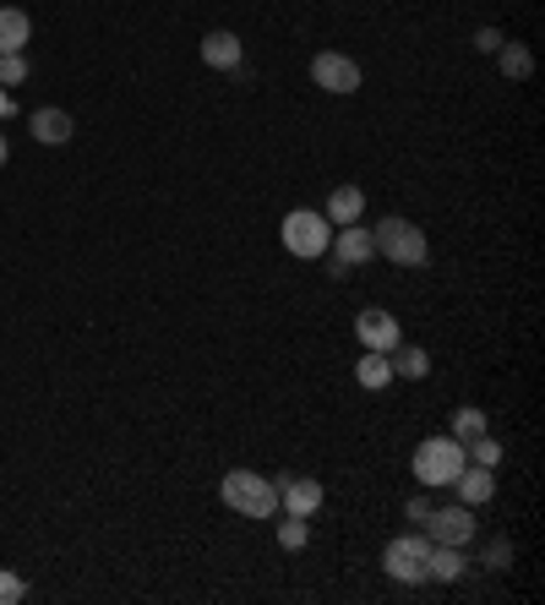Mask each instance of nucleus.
<instances>
[{"label": "nucleus", "mask_w": 545, "mask_h": 605, "mask_svg": "<svg viewBox=\"0 0 545 605\" xmlns=\"http://www.w3.org/2000/svg\"><path fill=\"white\" fill-rule=\"evenodd\" d=\"M371 240H377V251H382L393 268H425V262H431V240H425V229L409 224V219H399V213H388V219L371 229Z\"/></svg>", "instance_id": "nucleus-1"}, {"label": "nucleus", "mask_w": 545, "mask_h": 605, "mask_svg": "<svg viewBox=\"0 0 545 605\" xmlns=\"http://www.w3.org/2000/svg\"><path fill=\"white\" fill-rule=\"evenodd\" d=\"M219 491H224V502H230L235 513H246V518H272V513H278V480L257 474V469H230V474L219 480Z\"/></svg>", "instance_id": "nucleus-2"}, {"label": "nucleus", "mask_w": 545, "mask_h": 605, "mask_svg": "<svg viewBox=\"0 0 545 605\" xmlns=\"http://www.w3.org/2000/svg\"><path fill=\"white\" fill-rule=\"evenodd\" d=\"M464 463H469V453H464L458 437H425V442L414 448V480H420L425 491H431V485H453Z\"/></svg>", "instance_id": "nucleus-3"}, {"label": "nucleus", "mask_w": 545, "mask_h": 605, "mask_svg": "<svg viewBox=\"0 0 545 605\" xmlns=\"http://www.w3.org/2000/svg\"><path fill=\"white\" fill-rule=\"evenodd\" d=\"M278 235H283V251H294V257H327V246H333V224L322 219V213H311V208H294V213H283V224H278Z\"/></svg>", "instance_id": "nucleus-4"}, {"label": "nucleus", "mask_w": 545, "mask_h": 605, "mask_svg": "<svg viewBox=\"0 0 545 605\" xmlns=\"http://www.w3.org/2000/svg\"><path fill=\"white\" fill-rule=\"evenodd\" d=\"M425 562H431V540H425V535H399V540H388V551H382V568H388L399 584H425Z\"/></svg>", "instance_id": "nucleus-5"}, {"label": "nucleus", "mask_w": 545, "mask_h": 605, "mask_svg": "<svg viewBox=\"0 0 545 605\" xmlns=\"http://www.w3.org/2000/svg\"><path fill=\"white\" fill-rule=\"evenodd\" d=\"M311 82H316L322 93L349 99V93H360V66H355L349 55H338V49H322V55L311 60Z\"/></svg>", "instance_id": "nucleus-6"}, {"label": "nucleus", "mask_w": 545, "mask_h": 605, "mask_svg": "<svg viewBox=\"0 0 545 605\" xmlns=\"http://www.w3.org/2000/svg\"><path fill=\"white\" fill-rule=\"evenodd\" d=\"M425 540L431 546H469L475 540V507H431L425 513Z\"/></svg>", "instance_id": "nucleus-7"}, {"label": "nucleus", "mask_w": 545, "mask_h": 605, "mask_svg": "<svg viewBox=\"0 0 545 605\" xmlns=\"http://www.w3.org/2000/svg\"><path fill=\"white\" fill-rule=\"evenodd\" d=\"M355 338H360V349H393V344H404V327H399V316L393 311H382V305H366L360 316H355Z\"/></svg>", "instance_id": "nucleus-8"}, {"label": "nucleus", "mask_w": 545, "mask_h": 605, "mask_svg": "<svg viewBox=\"0 0 545 605\" xmlns=\"http://www.w3.org/2000/svg\"><path fill=\"white\" fill-rule=\"evenodd\" d=\"M322 502H327L322 480H311V474H278V507H283V513H300V518H311Z\"/></svg>", "instance_id": "nucleus-9"}, {"label": "nucleus", "mask_w": 545, "mask_h": 605, "mask_svg": "<svg viewBox=\"0 0 545 605\" xmlns=\"http://www.w3.org/2000/svg\"><path fill=\"white\" fill-rule=\"evenodd\" d=\"M327 257H338L344 268H360V262H371V257H377V240H371V229H366V224H338V240L327 246Z\"/></svg>", "instance_id": "nucleus-10"}, {"label": "nucleus", "mask_w": 545, "mask_h": 605, "mask_svg": "<svg viewBox=\"0 0 545 605\" xmlns=\"http://www.w3.org/2000/svg\"><path fill=\"white\" fill-rule=\"evenodd\" d=\"M241 60H246V49H241V38H235L230 27L202 33V66H213V71H241Z\"/></svg>", "instance_id": "nucleus-11"}, {"label": "nucleus", "mask_w": 545, "mask_h": 605, "mask_svg": "<svg viewBox=\"0 0 545 605\" xmlns=\"http://www.w3.org/2000/svg\"><path fill=\"white\" fill-rule=\"evenodd\" d=\"M77 137V121L66 115V110H33V143H44V148H66Z\"/></svg>", "instance_id": "nucleus-12"}, {"label": "nucleus", "mask_w": 545, "mask_h": 605, "mask_svg": "<svg viewBox=\"0 0 545 605\" xmlns=\"http://www.w3.org/2000/svg\"><path fill=\"white\" fill-rule=\"evenodd\" d=\"M322 219H327V224H360V219H366V191H360V186H333Z\"/></svg>", "instance_id": "nucleus-13"}, {"label": "nucleus", "mask_w": 545, "mask_h": 605, "mask_svg": "<svg viewBox=\"0 0 545 605\" xmlns=\"http://www.w3.org/2000/svg\"><path fill=\"white\" fill-rule=\"evenodd\" d=\"M453 485H458L464 507H480V502H491V496H497V474H491L486 463H464Z\"/></svg>", "instance_id": "nucleus-14"}, {"label": "nucleus", "mask_w": 545, "mask_h": 605, "mask_svg": "<svg viewBox=\"0 0 545 605\" xmlns=\"http://www.w3.org/2000/svg\"><path fill=\"white\" fill-rule=\"evenodd\" d=\"M33 38V16L22 5H0V55H22Z\"/></svg>", "instance_id": "nucleus-15"}, {"label": "nucleus", "mask_w": 545, "mask_h": 605, "mask_svg": "<svg viewBox=\"0 0 545 605\" xmlns=\"http://www.w3.org/2000/svg\"><path fill=\"white\" fill-rule=\"evenodd\" d=\"M355 382H360L366 393H388V388H393V360H388L382 349H366L360 366H355Z\"/></svg>", "instance_id": "nucleus-16"}, {"label": "nucleus", "mask_w": 545, "mask_h": 605, "mask_svg": "<svg viewBox=\"0 0 545 605\" xmlns=\"http://www.w3.org/2000/svg\"><path fill=\"white\" fill-rule=\"evenodd\" d=\"M464 546H431V562H425V579H436V584H458L464 579Z\"/></svg>", "instance_id": "nucleus-17"}, {"label": "nucleus", "mask_w": 545, "mask_h": 605, "mask_svg": "<svg viewBox=\"0 0 545 605\" xmlns=\"http://www.w3.org/2000/svg\"><path fill=\"white\" fill-rule=\"evenodd\" d=\"M388 360H393V377H404V382H420V377L431 371V355H425V349H414V344H393V349H388Z\"/></svg>", "instance_id": "nucleus-18"}, {"label": "nucleus", "mask_w": 545, "mask_h": 605, "mask_svg": "<svg viewBox=\"0 0 545 605\" xmlns=\"http://www.w3.org/2000/svg\"><path fill=\"white\" fill-rule=\"evenodd\" d=\"M497 66L513 77V82H524V77H535V55H530V44H519V38H508L502 49H497Z\"/></svg>", "instance_id": "nucleus-19"}, {"label": "nucleus", "mask_w": 545, "mask_h": 605, "mask_svg": "<svg viewBox=\"0 0 545 605\" xmlns=\"http://www.w3.org/2000/svg\"><path fill=\"white\" fill-rule=\"evenodd\" d=\"M486 410H475V404H464V410H453V437L458 442H469V437H486Z\"/></svg>", "instance_id": "nucleus-20"}, {"label": "nucleus", "mask_w": 545, "mask_h": 605, "mask_svg": "<svg viewBox=\"0 0 545 605\" xmlns=\"http://www.w3.org/2000/svg\"><path fill=\"white\" fill-rule=\"evenodd\" d=\"M305 540H311V524H305L300 513H289V518L278 524V546H283V551H300Z\"/></svg>", "instance_id": "nucleus-21"}, {"label": "nucleus", "mask_w": 545, "mask_h": 605, "mask_svg": "<svg viewBox=\"0 0 545 605\" xmlns=\"http://www.w3.org/2000/svg\"><path fill=\"white\" fill-rule=\"evenodd\" d=\"M464 453L475 458V463H486V469H497V458H502V442H491V437H469V442H464Z\"/></svg>", "instance_id": "nucleus-22"}, {"label": "nucleus", "mask_w": 545, "mask_h": 605, "mask_svg": "<svg viewBox=\"0 0 545 605\" xmlns=\"http://www.w3.org/2000/svg\"><path fill=\"white\" fill-rule=\"evenodd\" d=\"M27 82V55H0V88Z\"/></svg>", "instance_id": "nucleus-23"}, {"label": "nucleus", "mask_w": 545, "mask_h": 605, "mask_svg": "<svg viewBox=\"0 0 545 605\" xmlns=\"http://www.w3.org/2000/svg\"><path fill=\"white\" fill-rule=\"evenodd\" d=\"M16 601H27V584L11 568H0V605H16Z\"/></svg>", "instance_id": "nucleus-24"}, {"label": "nucleus", "mask_w": 545, "mask_h": 605, "mask_svg": "<svg viewBox=\"0 0 545 605\" xmlns=\"http://www.w3.org/2000/svg\"><path fill=\"white\" fill-rule=\"evenodd\" d=\"M508 562H513V540H491V546H486V568H497V573H502Z\"/></svg>", "instance_id": "nucleus-25"}, {"label": "nucleus", "mask_w": 545, "mask_h": 605, "mask_svg": "<svg viewBox=\"0 0 545 605\" xmlns=\"http://www.w3.org/2000/svg\"><path fill=\"white\" fill-rule=\"evenodd\" d=\"M502 44H508V38H502V27H480V33H475V49H480V55H497Z\"/></svg>", "instance_id": "nucleus-26"}, {"label": "nucleus", "mask_w": 545, "mask_h": 605, "mask_svg": "<svg viewBox=\"0 0 545 605\" xmlns=\"http://www.w3.org/2000/svg\"><path fill=\"white\" fill-rule=\"evenodd\" d=\"M409 524H425V513H431V496H425V491H420V496H409Z\"/></svg>", "instance_id": "nucleus-27"}, {"label": "nucleus", "mask_w": 545, "mask_h": 605, "mask_svg": "<svg viewBox=\"0 0 545 605\" xmlns=\"http://www.w3.org/2000/svg\"><path fill=\"white\" fill-rule=\"evenodd\" d=\"M5 115H16V104H11V93L0 88V121H5Z\"/></svg>", "instance_id": "nucleus-28"}, {"label": "nucleus", "mask_w": 545, "mask_h": 605, "mask_svg": "<svg viewBox=\"0 0 545 605\" xmlns=\"http://www.w3.org/2000/svg\"><path fill=\"white\" fill-rule=\"evenodd\" d=\"M5 153H11V148H5V137H0V164H5Z\"/></svg>", "instance_id": "nucleus-29"}]
</instances>
